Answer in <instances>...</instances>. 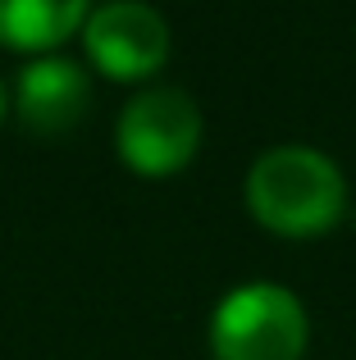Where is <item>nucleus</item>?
Segmentation results:
<instances>
[{
  "label": "nucleus",
  "mask_w": 356,
  "mask_h": 360,
  "mask_svg": "<svg viewBox=\"0 0 356 360\" xmlns=\"http://www.w3.org/2000/svg\"><path fill=\"white\" fill-rule=\"evenodd\" d=\"M91 105V82L87 73L78 69L64 55H46V60H32L23 73H18L14 87V110L18 123L37 137H60V132H73L82 123Z\"/></svg>",
  "instance_id": "39448f33"
},
{
  "label": "nucleus",
  "mask_w": 356,
  "mask_h": 360,
  "mask_svg": "<svg viewBox=\"0 0 356 360\" xmlns=\"http://www.w3.org/2000/svg\"><path fill=\"white\" fill-rule=\"evenodd\" d=\"M0 119H5V87H0Z\"/></svg>",
  "instance_id": "0eeeda50"
},
{
  "label": "nucleus",
  "mask_w": 356,
  "mask_h": 360,
  "mask_svg": "<svg viewBox=\"0 0 356 360\" xmlns=\"http://www.w3.org/2000/svg\"><path fill=\"white\" fill-rule=\"evenodd\" d=\"M247 205L269 233L315 238L343 219L348 187L329 155L311 146H269L247 174Z\"/></svg>",
  "instance_id": "f257e3e1"
},
{
  "label": "nucleus",
  "mask_w": 356,
  "mask_h": 360,
  "mask_svg": "<svg viewBox=\"0 0 356 360\" xmlns=\"http://www.w3.org/2000/svg\"><path fill=\"white\" fill-rule=\"evenodd\" d=\"M87 55L119 82L151 78L170 60V23L142 0H110L87 18Z\"/></svg>",
  "instance_id": "20e7f679"
},
{
  "label": "nucleus",
  "mask_w": 356,
  "mask_h": 360,
  "mask_svg": "<svg viewBox=\"0 0 356 360\" xmlns=\"http://www.w3.org/2000/svg\"><path fill=\"white\" fill-rule=\"evenodd\" d=\"M119 155L146 178L178 174L201 146V110L178 87H146L119 115Z\"/></svg>",
  "instance_id": "7ed1b4c3"
},
{
  "label": "nucleus",
  "mask_w": 356,
  "mask_h": 360,
  "mask_svg": "<svg viewBox=\"0 0 356 360\" xmlns=\"http://www.w3.org/2000/svg\"><path fill=\"white\" fill-rule=\"evenodd\" d=\"M87 18V0H0V41L14 51H51Z\"/></svg>",
  "instance_id": "423d86ee"
},
{
  "label": "nucleus",
  "mask_w": 356,
  "mask_h": 360,
  "mask_svg": "<svg viewBox=\"0 0 356 360\" xmlns=\"http://www.w3.org/2000/svg\"><path fill=\"white\" fill-rule=\"evenodd\" d=\"M215 360H302L306 310L279 283H242L210 319Z\"/></svg>",
  "instance_id": "f03ea898"
}]
</instances>
